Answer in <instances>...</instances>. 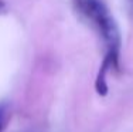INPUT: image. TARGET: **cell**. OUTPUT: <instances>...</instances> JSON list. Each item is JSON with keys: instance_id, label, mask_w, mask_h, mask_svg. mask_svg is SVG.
<instances>
[{"instance_id": "5b68a950", "label": "cell", "mask_w": 133, "mask_h": 132, "mask_svg": "<svg viewBox=\"0 0 133 132\" xmlns=\"http://www.w3.org/2000/svg\"><path fill=\"white\" fill-rule=\"evenodd\" d=\"M4 9H6V2L4 0H0V11L4 10Z\"/></svg>"}, {"instance_id": "7a4b0ae2", "label": "cell", "mask_w": 133, "mask_h": 132, "mask_svg": "<svg viewBox=\"0 0 133 132\" xmlns=\"http://www.w3.org/2000/svg\"><path fill=\"white\" fill-rule=\"evenodd\" d=\"M110 68H119V64H116V61L110 54H105L102 62H101L99 71H98L96 80H95V90H96L98 95L105 97L108 94V83H106V74L109 73Z\"/></svg>"}, {"instance_id": "3957f363", "label": "cell", "mask_w": 133, "mask_h": 132, "mask_svg": "<svg viewBox=\"0 0 133 132\" xmlns=\"http://www.w3.org/2000/svg\"><path fill=\"white\" fill-rule=\"evenodd\" d=\"M6 117H7V109H6L4 104H0V132L3 131L6 124Z\"/></svg>"}, {"instance_id": "277c9868", "label": "cell", "mask_w": 133, "mask_h": 132, "mask_svg": "<svg viewBox=\"0 0 133 132\" xmlns=\"http://www.w3.org/2000/svg\"><path fill=\"white\" fill-rule=\"evenodd\" d=\"M126 6H128V10L130 17L133 18V0H126Z\"/></svg>"}, {"instance_id": "6da1fadb", "label": "cell", "mask_w": 133, "mask_h": 132, "mask_svg": "<svg viewBox=\"0 0 133 132\" xmlns=\"http://www.w3.org/2000/svg\"><path fill=\"white\" fill-rule=\"evenodd\" d=\"M75 10L85 21L91 24L102 37L106 53L119 64L120 57V33L115 18L102 0H72Z\"/></svg>"}]
</instances>
